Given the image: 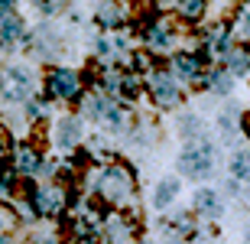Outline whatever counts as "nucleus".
<instances>
[{
	"instance_id": "12",
	"label": "nucleus",
	"mask_w": 250,
	"mask_h": 244,
	"mask_svg": "<svg viewBox=\"0 0 250 244\" xmlns=\"http://www.w3.org/2000/svg\"><path fill=\"white\" fill-rule=\"evenodd\" d=\"M179 186H182V182H179L176 176L163 179V182L156 186V192H153V208H169L172 205V199L179 196Z\"/></svg>"
},
{
	"instance_id": "26",
	"label": "nucleus",
	"mask_w": 250,
	"mask_h": 244,
	"mask_svg": "<svg viewBox=\"0 0 250 244\" xmlns=\"http://www.w3.org/2000/svg\"><path fill=\"white\" fill-rule=\"evenodd\" d=\"M0 244H10V238H7V235H3V231H0Z\"/></svg>"
},
{
	"instance_id": "13",
	"label": "nucleus",
	"mask_w": 250,
	"mask_h": 244,
	"mask_svg": "<svg viewBox=\"0 0 250 244\" xmlns=\"http://www.w3.org/2000/svg\"><path fill=\"white\" fill-rule=\"evenodd\" d=\"M39 169H42L39 153L33 150V147H20V150H17V173H23V176H33V173H39Z\"/></svg>"
},
{
	"instance_id": "16",
	"label": "nucleus",
	"mask_w": 250,
	"mask_h": 244,
	"mask_svg": "<svg viewBox=\"0 0 250 244\" xmlns=\"http://www.w3.org/2000/svg\"><path fill=\"white\" fill-rule=\"evenodd\" d=\"M228 169H231L234 179L250 182V150H237V153L231 156V163H228Z\"/></svg>"
},
{
	"instance_id": "28",
	"label": "nucleus",
	"mask_w": 250,
	"mask_h": 244,
	"mask_svg": "<svg viewBox=\"0 0 250 244\" xmlns=\"http://www.w3.org/2000/svg\"><path fill=\"white\" fill-rule=\"evenodd\" d=\"M0 150H3V133H0Z\"/></svg>"
},
{
	"instance_id": "14",
	"label": "nucleus",
	"mask_w": 250,
	"mask_h": 244,
	"mask_svg": "<svg viewBox=\"0 0 250 244\" xmlns=\"http://www.w3.org/2000/svg\"><path fill=\"white\" fill-rule=\"evenodd\" d=\"M224 72H228L231 78L247 75V72H250V52H244V49H234L231 56L224 59Z\"/></svg>"
},
{
	"instance_id": "27",
	"label": "nucleus",
	"mask_w": 250,
	"mask_h": 244,
	"mask_svg": "<svg viewBox=\"0 0 250 244\" xmlns=\"http://www.w3.org/2000/svg\"><path fill=\"white\" fill-rule=\"evenodd\" d=\"M244 241H247V244H250V231H247V235H244Z\"/></svg>"
},
{
	"instance_id": "25",
	"label": "nucleus",
	"mask_w": 250,
	"mask_h": 244,
	"mask_svg": "<svg viewBox=\"0 0 250 244\" xmlns=\"http://www.w3.org/2000/svg\"><path fill=\"white\" fill-rule=\"evenodd\" d=\"M36 244H59V241H56V238H39Z\"/></svg>"
},
{
	"instance_id": "23",
	"label": "nucleus",
	"mask_w": 250,
	"mask_h": 244,
	"mask_svg": "<svg viewBox=\"0 0 250 244\" xmlns=\"http://www.w3.org/2000/svg\"><path fill=\"white\" fill-rule=\"evenodd\" d=\"M198 127H202V124H198V117H195V114H186V121H182V133H188V137H192V133H198Z\"/></svg>"
},
{
	"instance_id": "15",
	"label": "nucleus",
	"mask_w": 250,
	"mask_h": 244,
	"mask_svg": "<svg viewBox=\"0 0 250 244\" xmlns=\"http://www.w3.org/2000/svg\"><path fill=\"white\" fill-rule=\"evenodd\" d=\"M17 39H23V20L10 17L0 23V46H13Z\"/></svg>"
},
{
	"instance_id": "8",
	"label": "nucleus",
	"mask_w": 250,
	"mask_h": 244,
	"mask_svg": "<svg viewBox=\"0 0 250 244\" xmlns=\"http://www.w3.org/2000/svg\"><path fill=\"white\" fill-rule=\"evenodd\" d=\"M172 68H176L179 78H186V82H198L202 78V56H192V52H179L172 59Z\"/></svg>"
},
{
	"instance_id": "5",
	"label": "nucleus",
	"mask_w": 250,
	"mask_h": 244,
	"mask_svg": "<svg viewBox=\"0 0 250 244\" xmlns=\"http://www.w3.org/2000/svg\"><path fill=\"white\" fill-rule=\"evenodd\" d=\"M149 94H153V101L159 108H176L182 101V91H179L176 78L169 75V72H153L149 75Z\"/></svg>"
},
{
	"instance_id": "4",
	"label": "nucleus",
	"mask_w": 250,
	"mask_h": 244,
	"mask_svg": "<svg viewBox=\"0 0 250 244\" xmlns=\"http://www.w3.org/2000/svg\"><path fill=\"white\" fill-rule=\"evenodd\" d=\"M29 202H33V208H36V215L56 218V215H62V212H65V205H68V196H65L59 186H42V189H33Z\"/></svg>"
},
{
	"instance_id": "6",
	"label": "nucleus",
	"mask_w": 250,
	"mask_h": 244,
	"mask_svg": "<svg viewBox=\"0 0 250 244\" xmlns=\"http://www.w3.org/2000/svg\"><path fill=\"white\" fill-rule=\"evenodd\" d=\"M29 88H33V75L20 66H10L3 72V98L7 101H26Z\"/></svg>"
},
{
	"instance_id": "7",
	"label": "nucleus",
	"mask_w": 250,
	"mask_h": 244,
	"mask_svg": "<svg viewBox=\"0 0 250 244\" xmlns=\"http://www.w3.org/2000/svg\"><path fill=\"white\" fill-rule=\"evenodd\" d=\"M56 143L62 150H72L82 143V121L75 117V114H65L59 117V127H56Z\"/></svg>"
},
{
	"instance_id": "17",
	"label": "nucleus",
	"mask_w": 250,
	"mask_h": 244,
	"mask_svg": "<svg viewBox=\"0 0 250 244\" xmlns=\"http://www.w3.org/2000/svg\"><path fill=\"white\" fill-rule=\"evenodd\" d=\"M231 39H241V43H250V7H241L237 17H234L231 26Z\"/></svg>"
},
{
	"instance_id": "18",
	"label": "nucleus",
	"mask_w": 250,
	"mask_h": 244,
	"mask_svg": "<svg viewBox=\"0 0 250 244\" xmlns=\"http://www.w3.org/2000/svg\"><path fill=\"white\" fill-rule=\"evenodd\" d=\"M231 82H234V78L228 75L224 68H218V72H211V75H205V85H211L218 94H228V91H231Z\"/></svg>"
},
{
	"instance_id": "20",
	"label": "nucleus",
	"mask_w": 250,
	"mask_h": 244,
	"mask_svg": "<svg viewBox=\"0 0 250 244\" xmlns=\"http://www.w3.org/2000/svg\"><path fill=\"white\" fill-rule=\"evenodd\" d=\"M98 23H104V26H121L124 13H117V7H101L98 10Z\"/></svg>"
},
{
	"instance_id": "3",
	"label": "nucleus",
	"mask_w": 250,
	"mask_h": 244,
	"mask_svg": "<svg viewBox=\"0 0 250 244\" xmlns=\"http://www.w3.org/2000/svg\"><path fill=\"white\" fill-rule=\"evenodd\" d=\"M46 85H49V94H56L62 101H75V98L82 94V75L68 66H56L49 72Z\"/></svg>"
},
{
	"instance_id": "11",
	"label": "nucleus",
	"mask_w": 250,
	"mask_h": 244,
	"mask_svg": "<svg viewBox=\"0 0 250 244\" xmlns=\"http://www.w3.org/2000/svg\"><path fill=\"white\" fill-rule=\"evenodd\" d=\"M195 212L205 215V218H218V215H221L218 192H211V189H198V192H195Z\"/></svg>"
},
{
	"instance_id": "24",
	"label": "nucleus",
	"mask_w": 250,
	"mask_h": 244,
	"mask_svg": "<svg viewBox=\"0 0 250 244\" xmlns=\"http://www.w3.org/2000/svg\"><path fill=\"white\" fill-rule=\"evenodd\" d=\"M133 68H137V72L149 68V56H146V52H137V56H133Z\"/></svg>"
},
{
	"instance_id": "9",
	"label": "nucleus",
	"mask_w": 250,
	"mask_h": 244,
	"mask_svg": "<svg viewBox=\"0 0 250 244\" xmlns=\"http://www.w3.org/2000/svg\"><path fill=\"white\" fill-rule=\"evenodd\" d=\"M130 231H133V225H127V218H121V215H111L101 228V235H104L107 244H127Z\"/></svg>"
},
{
	"instance_id": "1",
	"label": "nucleus",
	"mask_w": 250,
	"mask_h": 244,
	"mask_svg": "<svg viewBox=\"0 0 250 244\" xmlns=\"http://www.w3.org/2000/svg\"><path fill=\"white\" fill-rule=\"evenodd\" d=\"M94 192H98L101 199H107V202H114V205H124V202L133 196V176H130V169L104 166L101 173H98V186H94Z\"/></svg>"
},
{
	"instance_id": "2",
	"label": "nucleus",
	"mask_w": 250,
	"mask_h": 244,
	"mask_svg": "<svg viewBox=\"0 0 250 244\" xmlns=\"http://www.w3.org/2000/svg\"><path fill=\"white\" fill-rule=\"evenodd\" d=\"M211 166H214V147L208 140H192L179 153V169H182L186 176L202 179V176L211 173Z\"/></svg>"
},
{
	"instance_id": "22",
	"label": "nucleus",
	"mask_w": 250,
	"mask_h": 244,
	"mask_svg": "<svg viewBox=\"0 0 250 244\" xmlns=\"http://www.w3.org/2000/svg\"><path fill=\"white\" fill-rule=\"evenodd\" d=\"M169 228H172L176 235H188V231H192V222H188V215H176Z\"/></svg>"
},
{
	"instance_id": "19",
	"label": "nucleus",
	"mask_w": 250,
	"mask_h": 244,
	"mask_svg": "<svg viewBox=\"0 0 250 244\" xmlns=\"http://www.w3.org/2000/svg\"><path fill=\"white\" fill-rule=\"evenodd\" d=\"M176 13L182 20H195L205 13V0H182V3H176Z\"/></svg>"
},
{
	"instance_id": "21",
	"label": "nucleus",
	"mask_w": 250,
	"mask_h": 244,
	"mask_svg": "<svg viewBox=\"0 0 250 244\" xmlns=\"http://www.w3.org/2000/svg\"><path fill=\"white\" fill-rule=\"evenodd\" d=\"M137 91H140V78H137V75H124V78H121V94L133 98Z\"/></svg>"
},
{
	"instance_id": "10",
	"label": "nucleus",
	"mask_w": 250,
	"mask_h": 244,
	"mask_svg": "<svg viewBox=\"0 0 250 244\" xmlns=\"http://www.w3.org/2000/svg\"><path fill=\"white\" fill-rule=\"evenodd\" d=\"M172 29L166 26V23H153V26L146 29V46L153 49V52H166V49H172Z\"/></svg>"
}]
</instances>
